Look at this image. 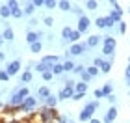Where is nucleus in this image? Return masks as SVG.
<instances>
[{"label": "nucleus", "mask_w": 130, "mask_h": 123, "mask_svg": "<svg viewBox=\"0 0 130 123\" xmlns=\"http://www.w3.org/2000/svg\"><path fill=\"white\" fill-rule=\"evenodd\" d=\"M13 37H15L13 28H11V26L4 28V32H2V39H4V41H13Z\"/></svg>", "instance_id": "12"}, {"label": "nucleus", "mask_w": 130, "mask_h": 123, "mask_svg": "<svg viewBox=\"0 0 130 123\" xmlns=\"http://www.w3.org/2000/svg\"><path fill=\"white\" fill-rule=\"evenodd\" d=\"M100 41H102V37H99V36H89L86 43H87V47H89V49H93V47H99Z\"/></svg>", "instance_id": "13"}, {"label": "nucleus", "mask_w": 130, "mask_h": 123, "mask_svg": "<svg viewBox=\"0 0 130 123\" xmlns=\"http://www.w3.org/2000/svg\"><path fill=\"white\" fill-rule=\"evenodd\" d=\"M2 106H4V104H2V103H0V110H2Z\"/></svg>", "instance_id": "54"}, {"label": "nucleus", "mask_w": 130, "mask_h": 123, "mask_svg": "<svg viewBox=\"0 0 130 123\" xmlns=\"http://www.w3.org/2000/svg\"><path fill=\"white\" fill-rule=\"evenodd\" d=\"M39 62H43V63H48V65H54V63H60V56H56V54H46L43 56Z\"/></svg>", "instance_id": "11"}, {"label": "nucleus", "mask_w": 130, "mask_h": 123, "mask_svg": "<svg viewBox=\"0 0 130 123\" xmlns=\"http://www.w3.org/2000/svg\"><path fill=\"white\" fill-rule=\"evenodd\" d=\"M71 11H73V13H74V15H78V19H80V17H82V15H84V9H80V8H73V9H71Z\"/></svg>", "instance_id": "42"}, {"label": "nucleus", "mask_w": 130, "mask_h": 123, "mask_svg": "<svg viewBox=\"0 0 130 123\" xmlns=\"http://www.w3.org/2000/svg\"><path fill=\"white\" fill-rule=\"evenodd\" d=\"M86 73H87V75H89V77L93 78V77H97V75H99L100 71H99V69H97L95 65H89V67H86Z\"/></svg>", "instance_id": "30"}, {"label": "nucleus", "mask_w": 130, "mask_h": 123, "mask_svg": "<svg viewBox=\"0 0 130 123\" xmlns=\"http://www.w3.org/2000/svg\"><path fill=\"white\" fill-rule=\"evenodd\" d=\"M0 82H9V75L6 73V69H0Z\"/></svg>", "instance_id": "35"}, {"label": "nucleus", "mask_w": 130, "mask_h": 123, "mask_svg": "<svg viewBox=\"0 0 130 123\" xmlns=\"http://www.w3.org/2000/svg\"><path fill=\"white\" fill-rule=\"evenodd\" d=\"M58 8H60L61 11H71L73 6H71V2H67V0H60V2H58Z\"/></svg>", "instance_id": "22"}, {"label": "nucleus", "mask_w": 130, "mask_h": 123, "mask_svg": "<svg viewBox=\"0 0 130 123\" xmlns=\"http://www.w3.org/2000/svg\"><path fill=\"white\" fill-rule=\"evenodd\" d=\"M84 71H86V65H82V63H76L74 69H73V73H74V75H82Z\"/></svg>", "instance_id": "33"}, {"label": "nucleus", "mask_w": 130, "mask_h": 123, "mask_svg": "<svg viewBox=\"0 0 130 123\" xmlns=\"http://www.w3.org/2000/svg\"><path fill=\"white\" fill-rule=\"evenodd\" d=\"M84 97H86L84 93H74V95H73V101H82Z\"/></svg>", "instance_id": "47"}, {"label": "nucleus", "mask_w": 130, "mask_h": 123, "mask_svg": "<svg viewBox=\"0 0 130 123\" xmlns=\"http://www.w3.org/2000/svg\"><path fill=\"white\" fill-rule=\"evenodd\" d=\"M58 116H60V112H58V108H39V112H37V119L39 123H56L58 119Z\"/></svg>", "instance_id": "2"}, {"label": "nucleus", "mask_w": 130, "mask_h": 123, "mask_svg": "<svg viewBox=\"0 0 130 123\" xmlns=\"http://www.w3.org/2000/svg\"><path fill=\"white\" fill-rule=\"evenodd\" d=\"M125 77H126V82H130V63H128L126 71H125Z\"/></svg>", "instance_id": "48"}, {"label": "nucleus", "mask_w": 130, "mask_h": 123, "mask_svg": "<svg viewBox=\"0 0 130 123\" xmlns=\"http://www.w3.org/2000/svg\"><path fill=\"white\" fill-rule=\"evenodd\" d=\"M100 90H102L104 97H108V95H111V93H113V84H111V82H106V84L100 88Z\"/></svg>", "instance_id": "19"}, {"label": "nucleus", "mask_w": 130, "mask_h": 123, "mask_svg": "<svg viewBox=\"0 0 130 123\" xmlns=\"http://www.w3.org/2000/svg\"><path fill=\"white\" fill-rule=\"evenodd\" d=\"M93 95H95V97H97V101H99V99H102V97H104V93H102V90L99 88V90L93 91Z\"/></svg>", "instance_id": "44"}, {"label": "nucleus", "mask_w": 130, "mask_h": 123, "mask_svg": "<svg viewBox=\"0 0 130 123\" xmlns=\"http://www.w3.org/2000/svg\"><path fill=\"white\" fill-rule=\"evenodd\" d=\"M41 78H43L45 82H50L52 78H54V75H52L50 71H46V73H41Z\"/></svg>", "instance_id": "36"}, {"label": "nucleus", "mask_w": 130, "mask_h": 123, "mask_svg": "<svg viewBox=\"0 0 130 123\" xmlns=\"http://www.w3.org/2000/svg\"><path fill=\"white\" fill-rule=\"evenodd\" d=\"M99 106H100V103H99V101H89L84 108L80 110L78 119H80V121H84V123H89L91 118H95V112H97V108H99Z\"/></svg>", "instance_id": "1"}, {"label": "nucleus", "mask_w": 130, "mask_h": 123, "mask_svg": "<svg viewBox=\"0 0 130 123\" xmlns=\"http://www.w3.org/2000/svg\"><path fill=\"white\" fill-rule=\"evenodd\" d=\"M95 26L99 30H106V22H104V17H97L95 19Z\"/></svg>", "instance_id": "29"}, {"label": "nucleus", "mask_w": 130, "mask_h": 123, "mask_svg": "<svg viewBox=\"0 0 130 123\" xmlns=\"http://www.w3.org/2000/svg\"><path fill=\"white\" fill-rule=\"evenodd\" d=\"M71 32H73V28H71V26H63L61 28V37H63V41H69Z\"/></svg>", "instance_id": "26"}, {"label": "nucleus", "mask_w": 130, "mask_h": 123, "mask_svg": "<svg viewBox=\"0 0 130 123\" xmlns=\"http://www.w3.org/2000/svg\"><path fill=\"white\" fill-rule=\"evenodd\" d=\"M34 13H35V6H34L32 2H26V4H24V9H22V15L30 17V15H34Z\"/></svg>", "instance_id": "14"}, {"label": "nucleus", "mask_w": 130, "mask_h": 123, "mask_svg": "<svg viewBox=\"0 0 130 123\" xmlns=\"http://www.w3.org/2000/svg\"><path fill=\"white\" fill-rule=\"evenodd\" d=\"M28 24H30V26H37L39 21H37V19H30V22H28Z\"/></svg>", "instance_id": "49"}, {"label": "nucleus", "mask_w": 130, "mask_h": 123, "mask_svg": "<svg viewBox=\"0 0 130 123\" xmlns=\"http://www.w3.org/2000/svg\"><path fill=\"white\" fill-rule=\"evenodd\" d=\"M74 93H87V84H84V82H76L74 84Z\"/></svg>", "instance_id": "17"}, {"label": "nucleus", "mask_w": 130, "mask_h": 123, "mask_svg": "<svg viewBox=\"0 0 130 123\" xmlns=\"http://www.w3.org/2000/svg\"><path fill=\"white\" fill-rule=\"evenodd\" d=\"M84 6H86V9H91V11H93V9L99 8V2H97V0H87Z\"/></svg>", "instance_id": "31"}, {"label": "nucleus", "mask_w": 130, "mask_h": 123, "mask_svg": "<svg viewBox=\"0 0 130 123\" xmlns=\"http://www.w3.org/2000/svg\"><path fill=\"white\" fill-rule=\"evenodd\" d=\"M6 123H21V119H15V118H13V119H8Z\"/></svg>", "instance_id": "50"}, {"label": "nucleus", "mask_w": 130, "mask_h": 123, "mask_svg": "<svg viewBox=\"0 0 130 123\" xmlns=\"http://www.w3.org/2000/svg\"><path fill=\"white\" fill-rule=\"evenodd\" d=\"M43 22H45V26H54V19H52V17H45V19H43Z\"/></svg>", "instance_id": "38"}, {"label": "nucleus", "mask_w": 130, "mask_h": 123, "mask_svg": "<svg viewBox=\"0 0 130 123\" xmlns=\"http://www.w3.org/2000/svg\"><path fill=\"white\" fill-rule=\"evenodd\" d=\"M28 95H30V90H28V86H22V88H19V90H15L13 93H11L8 104H11V106H21Z\"/></svg>", "instance_id": "3"}, {"label": "nucleus", "mask_w": 130, "mask_h": 123, "mask_svg": "<svg viewBox=\"0 0 130 123\" xmlns=\"http://www.w3.org/2000/svg\"><path fill=\"white\" fill-rule=\"evenodd\" d=\"M2 43H4V39H2V36H0V45H2Z\"/></svg>", "instance_id": "53"}, {"label": "nucleus", "mask_w": 130, "mask_h": 123, "mask_svg": "<svg viewBox=\"0 0 130 123\" xmlns=\"http://www.w3.org/2000/svg\"><path fill=\"white\" fill-rule=\"evenodd\" d=\"M32 78H34V75L30 73V71H22L21 73V82H22V84H28V82H32Z\"/></svg>", "instance_id": "18"}, {"label": "nucleus", "mask_w": 130, "mask_h": 123, "mask_svg": "<svg viewBox=\"0 0 130 123\" xmlns=\"http://www.w3.org/2000/svg\"><path fill=\"white\" fill-rule=\"evenodd\" d=\"M126 84H128V86H130V82H126Z\"/></svg>", "instance_id": "56"}, {"label": "nucleus", "mask_w": 130, "mask_h": 123, "mask_svg": "<svg viewBox=\"0 0 130 123\" xmlns=\"http://www.w3.org/2000/svg\"><path fill=\"white\" fill-rule=\"evenodd\" d=\"M11 17H13V19H21V17H22V9L19 8V9H13V11H11Z\"/></svg>", "instance_id": "37"}, {"label": "nucleus", "mask_w": 130, "mask_h": 123, "mask_svg": "<svg viewBox=\"0 0 130 123\" xmlns=\"http://www.w3.org/2000/svg\"><path fill=\"white\" fill-rule=\"evenodd\" d=\"M89 123H102V121L97 119V118H91V119H89Z\"/></svg>", "instance_id": "51"}, {"label": "nucleus", "mask_w": 130, "mask_h": 123, "mask_svg": "<svg viewBox=\"0 0 130 123\" xmlns=\"http://www.w3.org/2000/svg\"><path fill=\"white\" fill-rule=\"evenodd\" d=\"M89 26H91V21H89V17H87V15H82L80 19H78V24H76V30H78L80 34H86L87 30H89Z\"/></svg>", "instance_id": "6"}, {"label": "nucleus", "mask_w": 130, "mask_h": 123, "mask_svg": "<svg viewBox=\"0 0 130 123\" xmlns=\"http://www.w3.org/2000/svg\"><path fill=\"white\" fill-rule=\"evenodd\" d=\"M61 65H63V73H69V71H73V69H74L76 63H74L73 60H65V62L61 63Z\"/></svg>", "instance_id": "21"}, {"label": "nucleus", "mask_w": 130, "mask_h": 123, "mask_svg": "<svg viewBox=\"0 0 130 123\" xmlns=\"http://www.w3.org/2000/svg\"><path fill=\"white\" fill-rule=\"evenodd\" d=\"M108 17L115 22V24H119V22L123 21V11H110V15H108Z\"/></svg>", "instance_id": "15"}, {"label": "nucleus", "mask_w": 130, "mask_h": 123, "mask_svg": "<svg viewBox=\"0 0 130 123\" xmlns=\"http://www.w3.org/2000/svg\"><path fill=\"white\" fill-rule=\"evenodd\" d=\"M111 65H113V63H111V62L104 60V63H102V65H100V69H99V71H100V73H110V71H111Z\"/></svg>", "instance_id": "27"}, {"label": "nucleus", "mask_w": 130, "mask_h": 123, "mask_svg": "<svg viewBox=\"0 0 130 123\" xmlns=\"http://www.w3.org/2000/svg\"><path fill=\"white\" fill-rule=\"evenodd\" d=\"M128 13H130V8H128Z\"/></svg>", "instance_id": "57"}, {"label": "nucleus", "mask_w": 130, "mask_h": 123, "mask_svg": "<svg viewBox=\"0 0 130 123\" xmlns=\"http://www.w3.org/2000/svg\"><path fill=\"white\" fill-rule=\"evenodd\" d=\"M19 71H21V62H19V60L9 62V63H8V67H6V73L9 75V78H11V77H15V75L19 73Z\"/></svg>", "instance_id": "7"}, {"label": "nucleus", "mask_w": 130, "mask_h": 123, "mask_svg": "<svg viewBox=\"0 0 130 123\" xmlns=\"http://www.w3.org/2000/svg\"><path fill=\"white\" fill-rule=\"evenodd\" d=\"M4 60H6V54H4L2 50H0V62H4Z\"/></svg>", "instance_id": "52"}, {"label": "nucleus", "mask_w": 130, "mask_h": 123, "mask_svg": "<svg viewBox=\"0 0 130 123\" xmlns=\"http://www.w3.org/2000/svg\"><path fill=\"white\" fill-rule=\"evenodd\" d=\"M0 17H2V19H9V17H11V11H9V8H8V6H0Z\"/></svg>", "instance_id": "23"}, {"label": "nucleus", "mask_w": 130, "mask_h": 123, "mask_svg": "<svg viewBox=\"0 0 130 123\" xmlns=\"http://www.w3.org/2000/svg\"><path fill=\"white\" fill-rule=\"evenodd\" d=\"M32 4L35 6V9H37V8H43V4H45V0H32Z\"/></svg>", "instance_id": "45"}, {"label": "nucleus", "mask_w": 130, "mask_h": 123, "mask_svg": "<svg viewBox=\"0 0 130 123\" xmlns=\"http://www.w3.org/2000/svg\"><path fill=\"white\" fill-rule=\"evenodd\" d=\"M56 123H69V118H67V116H58Z\"/></svg>", "instance_id": "46"}, {"label": "nucleus", "mask_w": 130, "mask_h": 123, "mask_svg": "<svg viewBox=\"0 0 130 123\" xmlns=\"http://www.w3.org/2000/svg\"><path fill=\"white\" fill-rule=\"evenodd\" d=\"M30 50L34 52V54H37V52L43 50V43H41V41H35V43H32V45H30Z\"/></svg>", "instance_id": "25"}, {"label": "nucleus", "mask_w": 130, "mask_h": 123, "mask_svg": "<svg viewBox=\"0 0 130 123\" xmlns=\"http://www.w3.org/2000/svg\"><path fill=\"white\" fill-rule=\"evenodd\" d=\"M102 45H108V47H117V41L113 36H104L102 37Z\"/></svg>", "instance_id": "20"}, {"label": "nucleus", "mask_w": 130, "mask_h": 123, "mask_svg": "<svg viewBox=\"0 0 130 123\" xmlns=\"http://www.w3.org/2000/svg\"><path fill=\"white\" fill-rule=\"evenodd\" d=\"M117 114H119V112H117V108L115 106H110L108 112H106V116L102 118V123H113L117 119Z\"/></svg>", "instance_id": "9"}, {"label": "nucleus", "mask_w": 130, "mask_h": 123, "mask_svg": "<svg viewBox=\"0 0 130 123\" xmlns=\"http://www.w3.org/2000/svg\"><path fill=\"white\" fill-rule=\"evenodd\" d=\"M106 99H108V103L111 104V106H115V103H117V97L113 95V93H111V95H108V97H106Z\"/></svg>", "instance_id": "41"}, {"label": "nucleus", "mask_w": 130, "mask_h": 123, "mask_svg": "<svg viewBox=\"0 0 130 123\" xmlns=\"http://www.w3.org/2000/svg\"><path fill=\"white\" fill-rule=\"evenodd\" d=\"M86 50H89L87 43H86V41H78V43H73V45L69 47L67 54H69V56H80V54H84Z\"/></svg>", "instance_id": "4"}, {"label": "nucleus", "mask_w": 130, "mask_h": 123, "mask_svg": "<svg viewBox=\"0 0 130 123\" xmlns=\"http://www.w3.org/2000/svg\"><path fill=\"white\" fill-rule=\"evenodd\" d=\"M69 123H74V121H73V119H69Z\"/></svg>", "instance_id": "55"}, {"label": "nucleus", "mask_w": 130, "mask_h": 123, "mask_svg": "<svg viewBox=\"0 0 130 123\" xmlns=\"http://www.w3.org/2000/svg\"><path fill=\"white\" fill-rule=\"evenodd\" d=\"M50 73L54 75V77L61 75V73H63V65H61V63H54V65H52V69H50Z\"/></svg>", "instance_id": "24"}, {"label": "nucleus", "mask_w": 130, "mask_h": 123, "mask_svg": "<svg viewBox=\"0 0 130 123\" xmlns=\"http://www.w3.org/2000/svg\"><path fill=\"white\" fill-rule=\"evenodd\" d=\"M58 103H60V101H58V97H56V95H50V97L45 101V106H46V108H56Z\"/></svg>", "instance_id": "16"}, {"label": "nucleus", "mask_w": 130, "mask_h": 123, "mask_svg": "<svg viewBox=\"0 0 130 123\" xmlns=\"http://www.w3.org/2000/svg\"><path fill=\"white\" fill-rule=\"evenodd\" d=\"M37 103H39V101H37L35 97L28 95V97L24 99V103L21 104V110H22L24 114H30V112H34V110H35V106H37Z\"/></svg>", "instance_id": "5"}, {"label": "nucleus", "mask_w": 130, "mask_h": 123, "mask_svg": "<svg viewBox=\"0 0 130 123\" xmlns=\"http://www.w3.org/2000/svg\"><path fill=\"white\" fill-rule=\"evenodd\" d=\"M80 77H82V80H80V82H84V84H87V82H91V77H89V75H87L86 71H84V73H82V75H80Z\"/></svg>", "instance_id": "39"}, {"label": "nucleus", "mask_w": 130, "mask_h": 123, "mask_svg": "<svg viewBox=\"0 0 130 123\" xmlns=\"http://www.w3.org/2000/svg\"><path fill=\"white\" fill-rule=\"evenodd\" d=\"M104 22H106V28H113L115 26V22L110 19V17H104Z\"/></svg>", "instance_id": "40"}, {"label": "nucleus", "mask_w": 130, "mask_h": 123, "mask_svg": "<svg viewBox=\"0 0 130 123\" xmlns=\"http://www.w3.org/2000/svg\"><path fill=\"white\" fill-rule=\"evenodd\" d=\"M80 37H82V34H80L78 30H73V32H71V37H69V41H71V43H78V41H80Z\"/></svg>", "instance_id": "28"}, {"label": "nucleus", "mask_w": 130, "mask_h": 123, "mask_svg": "<svg viewBox=\"0 0 130 123\" xmlns=\"http://www.w3.org/2000/svg\"><path fill=\"white\" fill-rule=\"evenodd\" d=\"M43 36H45L43 32L28 30V32H26V43H28V45H32V43H35V41H41V37H43Z\"/></svg>", "instance_id": "8"}, {"label": "nucleus", "mask_w": 130, "mask_h": 123, "mask_svg": "<svg viewBox=\"0 0 130 123\" xmlns=\"http://www.w3.org/2000/svg\"><path fill=\"white\" fill-rule=\"evenodd\" d=\"M45 9H54V8H58V2L56 0H45Z\"/></svg>", "instance_id": "32"}, {"label": "nucleus", "mask_w": 130, "mask_h": 123, "mask_svg": "<svg viewBox=\"0 0 130 123\" xmlns=\"http://www.w3.org/2000/svg\"><path fill=\"white\" fill-rule=\"evenodd\" d=\"M125 32H126V22L121 21V22H119V34H125Z\"/></svg>", "instance_id": "43"}, {"label": "nucleus", "mask_w": 130, "mask_h": 123, "mask_svg": "<svg viewBox=\"0 0 130 123\" xmlns=\"http://www.w3.org/2000/svg\"><path fill=\"white\" fill-rule=\"evenodd\" d=\"M6 6L9 8V11H13V9H19V2H17V0H9V2H6Z\"/></svg>", "instance_id": "34"}, {"label": "nucleus", "mask_w": 130, "mask_h": 123, "mask_svg": "<svg viewBox=\"0 0 130 123\" xmlns=\"http://www.w3.org/2000/svg\"><path fill=\"white\" fill-rule=\"evenodd\" d=\"M52 95V91H50V88H46V86H39V90H37V97H39V101H46Z\"/></svg>", "instance_id": "10"}]
</instances>
